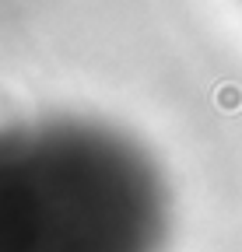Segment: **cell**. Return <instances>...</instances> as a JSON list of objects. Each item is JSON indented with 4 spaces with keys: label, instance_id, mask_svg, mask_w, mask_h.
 I'll use <instances>...</instances> for the list:
<instances>
[{
    "label": "cell",
    "instance_id": "6da1fadb",
    "mask_svg": "<svg viewBox=\"0 0 242 252\" xmlns=\"http://www.w3.org/2000/svg\"><path fill=\"white\" fill-rule=\"evenodd\" d=\"M172 196L158 161L99 119L0 126V252H165Z\"/></svg>",
    "mask_w": 242,
    "mask_h": 252
}]
</instances>
